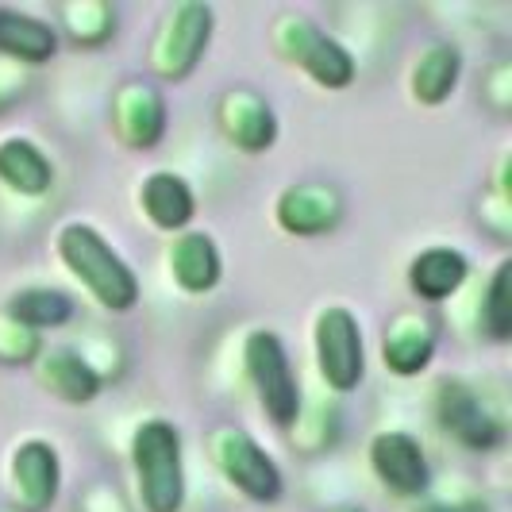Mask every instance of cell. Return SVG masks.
<instances>
[{"label":"cell","instance_id":"6da1fadb","mask_svg":"<svg viewBox=\"0 0 512 512\" xmlns=\"http://www.w3.org/2000/svg\"><path fill=\"white\" fill-rule=\"evenodd\" d=\"M58 251L62 262L85 282V289L112 312H128L139 301V282L131 274V266L104 243L89 224H70L58 235Z\"/></svg>","mask_w":512,"mask_h":512},{"label":"cell","instance_id":"7a4b0ae2","mask_svg":"<svg viewBox=\"0 0 512 512\" xmlns=\"http://www.w3.org/2000/svg\"><path fill=\"white\" fill-rule=\"evenodd\" d=\"M131 459L139 474V497L147 512H181L185 474H181V436L166 420H147L135 428Z\"/></svg>","mask_w":512,"mask_h":512},{"label":"cell","instance_id":"3957f363","mask_svg":"<svg viewBox=\"0 0 512 512\" xmlns=\"http://www.w3.org/2000/svg\"><path fill=\"white\" fill-rule=\"evenodd\" d=\"M274 47L324 89H347L355 81V58L301 12H282L274 20Z\"/></svg>","mask_w":512,"mask_h":512},{"label":"cell","instance_id":"277c9868","mask_svg":"<svg viewBox=\"0 0 512 512\" xmlns=\"http://www.w3.org/2000/svg\"><path fill=\"white\" fill-rule=\"evenodd\" d=\"M243 362H247V374H251L270 420L278 428H293L301 416V385H297V374L289 366L282 339L274 332H255L247 339Z\"/></svg>","mask_w":512,"mask_h":512},{"label":"cell","instance_id":"5b68a950","mask_svg":"<svg viewBox=\"0 0 512 512\" xmlns=\"http://www.w3.org/2000/svg\"><path fill=\"white\" fill-rule=\"evenodd\" d=\"M208 39H212V8L197 4V0H185L178 4L162 31L154 35L151 43V70L166 81H181L197 70L201 54H205Z\"/></svg>","mask_w":512,"mask_h":512},{"label":"cell","instance_id":"8992f818","mask_svg":"<svg viewBox=\"0 0 512 512\" xmlns=\"http://www.w3.org/2000/svg\"><path fill=\"white\" fill-rule=\"evenodd\" d=\"M212 462L220 466V474L228 478L239 493H247L251 501H278L282 497V474L274 459L258 447L255 439L239 428H216L208 439Z\"/></svg>","mask_w":512,"mask_h":512},{"label":"cell","instance_id":"52a82bcc","mask_svg":"<svg viewBox=\"0 0 512 512\" xmlns=\"http://www.w3.org/2000/svg\"><path fill=\"white\" fill-rule=\"evenodd\" d=\"M316 362L335 393H351L362 382V332L347 308H324L316 320Z\"/></svg>","mask_w":512,"mask_h":512},{"label":"cell","instance_id":"ba28073f","mask_svg":"<svg viewBox=\"0 0 512 512\" xmlns=\"http://www.w3.org/2000/svg\"><path fill=\"white\" fill-rule=\"evenodd\" d=\"M112 124H116V135L135 147V151H147L162 139L166 131V101L158 97L154 85H143V81H128L116 101H112Z\"/></svg>","mask_w":512,"mask_h":512},{"label":"cell","instance_id":"9c48e42d","mask_svg":"<svg viewBox=\"0 0 512 512\" xmlns=\"http://www.w3.org/2000/svg\"><path fill=\"white\" fill-rule=\"evenodd\" d=\"M436 412L439 424L451 432L455 439H462L466 447H493L501 443V424L486 412V405L478 401V393L462 382H443L436 393Z\"/></svg>","mask_w":512,"mask_h":512},{"label":"cell","instance_id":"30bf717a","mask_svg":"<svg viewBox=\"0 0 512 512\" xmlns=\"http://www.w3.org/2000/svg\"><path fill=\"white\" fill-rule=\"evenodd\" d=\"M370 462H374V474L382 478V486H389L397 497H416L428 486L424 451L405 432H382L370 443Z\"/></svg>","mask_w":512,"mask_h":512},{"label":"cell","instance_id":"8fae6325","mask_svg":"<svg viewBox=\"0 0 512 512\" xmlns=\"http://www.w3.org/2000/svg\"><path fill=\"white\" fill-rule=\"evenodd\" d=\"M220 116V128L228 135L239 151H266L278 135V120H274V108L262 101L251 89H231L224 93V101L216 108Z\"/></svg>","mask_w":512,"mask_h":512},{"label":"cell","instance_id":"7c38bea8","mask_svg":"<svg viewBox=\"0 0 512 512\" xmlns=\"http://www.w3.org/2000/svg\"><path fill=\"white\" fill-rule=\"evenodd\" d=\"M343 216V197L332 185H293L278 201V224L289 235H324Z\"/></svg>","mask_w":512,"mask_h":512},{"label":"cell","instance_id":"4fadbf2b","mask_svg":"<svg viewBox=\"0 0 512 512\" xmlns=\"http://www.w3.org/2000/svg\"><path fill=\"white\" fill-rule=\"evenodd\" d=\"M12 489H16V505L24 512L51 509L54 493H58V455L54 447L31 439L16 451L12 459Z\"/></svg>","mask_w":512,"mask_h":512},{"label":"cell","instance_id":"5bb4252c","mask_svg":"<svg viewBox=\"0 0 512 512\" xmlns=\"http://www.w3.org/2000/svg\"><path fill=\"white\" fill-rule=\"evenodd\" d=\"M436 355V328L428 316L420 312H405L397 316L389 328H385V343H382V359L393 374L409 378V374H420Z\"/></svg>","mask_w":512,"mask_h":512},{"label":"cell","instance_id":"9a60e30c","mask_svg":"<svg viewBox=\"0 0 512 512\" xmlns=\"http://www.w3.org/2000/svg\"><path fill=\"white\" fill-rule=\"evenodd\" d=\"M170 270L185 293H208L220 282V251L205 231H189L170 251Z\"/></svg>","mask_w":512,"mask_h":512},{"label":"cell","instance_id":"2e32d148","mask_svg":"<svg viewBox=\"0 0 512 512\" xmlns=\"http://www.w3.org/2000/svg\"><path fill=\"white\" fill-rule=\"evenodd\" d=\"M51 178V162L35 143H27V139H4L0 143V181L8 189L24 193V197H39V193L51 189Z\"/></svg>","mask_w":512,"mask_h":512},{"label":"cell","instance_id":"e0dca14e","mask_svg":"<svg viewBox=\"0 0 512 512\" xmlns=\"http://www.w3.org/2000/svg\"><path fill=\"white\" fill-rule=\"evenodd\" d=\"M54 47H58V39H54V31L43 20L0 8V54H8L12 62L39 66V62L51 58Z\"/></svg>","mask_w":512,"mask_h":512},{"label":"cell","instance_id":"ac0fdd59","mask_svg":"<svg viewBox=\"0 0 512 512\" xmlns=\"http://www.w3.org/2000/svg\"><path fill=\"white\" fill-rule=\"evenodd\" d=\"M39 378L66 405H89L97 397V389H101V374L81 359V355H70V351L47 355L43 366H39Z\"/></svg>","mask_w":512,"mask_h":512},{"label":"cell","instance_id":"d6986e66","mask_svg":"<svg viewBox=\"0 0 512 512\" xmlns=\"http://www.w3.org/2000/svg\"><path fill=\"white\" fill-rule=\"evenodd\" d=\"M143 208H147L154 228L178 231L193 220V193L174 174H151L143 181Z\"/></svg>","mask_w":512,"mask_h":512},{"label":"cell","instance_id":"ffe728a7","mask_svg":"<svg viewBox=\"0 0 512 512\" xmlns=\"http://www.w3.org/2000/svg\"><path fill=\"white\" fill-rule=\"evenodd\" d=\"M409 282L424 301H443V297H451L466 282V258L459 251H451V247L424 251V255L412 262Z\"/></svg>","mask_w":512,"mask_h":512},{"label":"cell","instance_id":"44dd1931","mask_svg":"<svg viewBox=\"0 0 512 512\" xmlns=\"http://www.w3.org/2000/svg\"><path fill=\"white\" fill-rule=\"evenodd\" d=\"M459 66L462 58L451 43H432L412 70V97L420 104H443L459 81Z\"/></svg>","mask_w":512,"mask_h":512},{"label":"cell","instance_id":"7402d4cb","mask_svg":"<svg viewBox=\"0 0 512 512\" xmlns=\"http://www.w3.org/2000/svg\"><path fill=\"white\" fill-rule=\"evenodd\" d=\"M8 316L35 332V328H58V324H66L74 316V305L58 289H24V293H16L8 301Z\"/></svg>","mask_w":512,"mask_h":512},{"label":"cell","instance_id":"603a6c76","mask_svg":"<svg viewBox=\"0 0 512 512\" xmlns=\"http://www.w3.org/2000/svg\"><path fill=\"white\" fill-rule=\"evenodd\" d=\"M62 27L74 35L77 43H85V47H97L104 43L112 31H116V12H112V4H104V0H74V4H62Z\"/></svg>","mask_w":512,"mask_h":512},{"label":"cell","instance_id":"cb8c5ba5","mask_svg":"<svg viewBox=\"0 0 512 512\" xmlns=\"http://www.w3.org/2000/svg\"><path fill=\"white\" fill-rule=\"evenodd\" d=\"M509 282H512V262H501V266H497V274H493V282H489V289H486V308H482L486 332H489V339H497V343H505L509 332H512Z\"/></svg>","mask_w":512,"mask_h":512},{"label":"cell","instance_id":"d4e9b609","mask_svg":"<svg viewBox=\"0 0 512 512\" xmlns=\"http://www.w3.org/2000/svg\"><path fill=\"white\" fill-rule=\"evenodd\" d=\"M39 351V339L12 316H0V362H31Z\"/></svg>","mask_w":512,"mask_h":512},{"label":"cell","instance_id":"484cf974","mask_svg":"<svg viewBox=\"0 0 512 512\" xmlns=\"http://www.w3.org/2000/svg\"><path fill=\"white\" fill-rule=\"evenodd\" d=\"M16 97H20V74L8 70V66H0V108H8Z\"/></svg>","mask_w":512,"mask_h":512},{"label":"cell","instance_id":"4316f807","mask_svg":"<svg viewBox=\"0 0 512 512\" xmlns=\"http://www.w3.org/2000/svg\"><path fill=\"white\" fill-rule=\"evenodd\" d=\"M512 77V70L509 66H501V70H497V74H493V81H509ZM493 101H497V108H509V97H505V93H501V89H497V93H493Z\"/></svg>","mask_w":512,"mask_h":512},{"label":"cell","instance_id":"83f0119b","mask_svg":"<svg viewBox=\"0 0 512 512\" xmlns=\"http://www.w3.org/2000/svg\"><path fill=\"white\" fill-rule=\"evenodd\" d=\"M420 512H486L482 505H428V509Z\"/></svg>","mask_w":512,"mask_h":512},{"label":"cell","instance_id":"f1b7e54d","mask_svg":"<svg viewBox=\"0 0 512 512\" xmlns=\"http://www.w3.org/2000/svg\"><path fill=\"white\" fill-rule=\"evenodd\" d=\"M335 512H362V509H351V505H347V509H335Z\"/></svg>","mask_w":512,"mask_h":512}]
</instances>
